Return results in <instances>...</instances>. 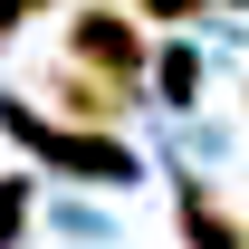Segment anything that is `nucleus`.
Here are the masks:
<instances>
[{
    "instance_id": "f257e3e1",
    "label": "nucleus",
    "mask_w": 249,
    "mask_h": 249,
    "mask_svg": "<svg viewBox=\"0 0 249 249\" xmlns=\"http://www.w3.org/2000/svg\"><path fill=\"white\" fill-rule=\"evenodd\" d=\"M67 48H77L87 67H106V87H134V77H144V38L124 29L115 10H77V29H67Z\"/></svg>"
},
{
    "instance_id": "f03ea898",
    "label": "nucleus",
    "mask_w": 249,
    "mask_h": 249,
    "mask_svg": "<svg viewBox=\"0 0 249 249\" xmlns=\"http://www.w3.org/2000/svg\"><path fill=\"white\" fill-rule=\"evenodd\" d=\"M10 124H19V134H38L29 115H10ZM38 144H48L67 173H87V182H124V173H134V154H124V144H96V134H38Z\"/></svg>"
},
{
    "instance_id": "7ed1b4c3",
    "label": "nucleus",
    "mask_w": 249,
    "mask_h": 249,
    "mask_svg": "<svg viewBox=\"0 0 249 249\" xmlns=\"http://www.w3.org/2000/svg\"><path fill=\"white\" fill-rule=\"evenodd\" d=\"M182 230H192V249H240V220L211 211V192H201V182H182Z\"/></svg>"
},
{
    "instance_id": "20e7f679",
    "label": "nucleus",
    "mask_w": 249,
    "mask_h": 249,
    "mask_svg": "<svg viewBox=\"0 0 249 249\" xmlns=\"http://www.w3.org/2000/svg\"><path fill=\"white\" fill-rule=\"evenodd\" d=\"M58 106H67V115H115V106H124V87L87 77V67H58Z\"/></svg>"
},
{
    "instance_id": "39448f33",
    "label": "nucleus",
    "mask_w": 249,
    "mask_h": 249,
    "mask_svg": "<svg viewBox=\"0 0 249 249\" xmlns=\"http://www.w3.org/2000/svg\"><path fill=\"white\" fill-rule=\"evenodd\" d=\"M19 220H29V182H19V173H0V249L19 240Z\"/></svg>"
},
{
    "instance_id": "423d86ee",
    "label": "nucleus",
    "mask_w": 249,
    "mask_h": 249,
    "mask_svg": "<svg viewBox=\"0 0 249 249\" xmlns=\"http://www.w3.org/2000/svg\"><path fill=\"white\" fill-rule=\"evenodd\" d=\"M192 87H201V67H192V48H163V96H173V106H192Z\"/></svg>"
},
{
    "instance_id": "0eeeda50",
    "label": "nucleus",
    "mask_w": 249,
    "mask_h": 249,
    "mask_svg": "<svg viewBox=\"0 0 249 249\" xmlns=\"http://www.w3.org/2000/svg\"><path fill=\"white\" fill-rule=\"evenodd\" d=\"M192 10H211V0H144V19H192Z\"/></svg>"
},
{
    "instance_id": "6e6552de",
    "label": "nucleus",
    "mask_w": 249,
    "mask_h": 249,
    "mask_svg": "<svg viewBox=\"0 0 249 249\" xmlns=\"http://www.w3.org/2000/svg\"><path fill=\"white\" fill-rule=\"evenodd\" d=\"M19 10H29V0H0V38H10V29H19Z\"/></svg>"
}]
</instances>
